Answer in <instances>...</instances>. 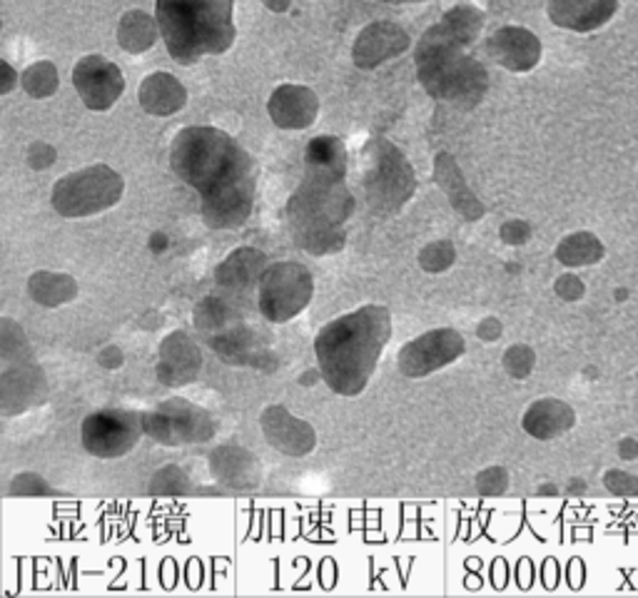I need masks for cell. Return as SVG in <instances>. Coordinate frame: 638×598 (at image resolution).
Masks as SVG:
<instances>
[{"instance_id": "obj_8", "label": "cell", "mask_w": 638, "mask_h": 598, "mask_svg": "<svg viewBox=\"0 0 638 598\" xmlns=\"http://www.w3.org/2000/svg\"><path fill=\"white\" fill-rule=\"evenodd\" d=\"M314 297V280L300 262L269 265L257 290V312L267 323L285 325L302 315Z\"/></svg>"}, {"instance_id": "obj_26", "label": "cell", "mask_w": 638, "mask_h": 598, "mask_svg": "<svg viewBox=\"0 0 638 598\" xmlns=\"http://www.w3.org/2000/svg\"><path fill=\"white\" fill-rule=\"evenodd\" d=\"M210 471L220 484L247 489L259 481V467L253 454L240 446H218L210 454Z\"/></svg>"}, {"instance_id": "obj_38", "label": "cell", "mask_w": 638, "mask_h": 598, "mask_svg": "<svg viewBox=\"0 0 638 598\" xmlns=\"http://www.w3.org/2000/svg\"><path fill=\"white\" fill-rule=\"evenodd\" d=\"M509 489V471L501 467H489L476 474V491L482 496H501Z\"/></svg>"}, {"instance_id": "obj_4", "label": "cell", "mask_w": 638, "mask_h": 598, "mask_svg": "<svg viewBox=\"0 0 638 598\" xmlns=\"http://www.w3.org/2000/svg\"><path fill=\"white\" fill-rule=\"evenodd\" d=\"M235 0H158V28L170 58L193 66L205 56H222L235 43Z\"/></svg>"}, {"instance_id": "obj_6", "label": "cell", "mask_w": 638, "mask_h": 598, "mask_svg": "<svg viewBox=\"0 0 638 598\" xmlns=\"http://www.w3.org/2000/svg\"><path fill=\"white\" fill-rule=\"evenodd\" d=\"M362 187L367 210L376 220H390L399 215L417 192L415 169L409 160L394 148L390 140L374 138L367 142L362 153Z\"/></svg>"}, {"instance_id": "obj_17", "label": "cell", "mask_w": 638, "mask_h": 598, "mask_svg": "<svg viewBox=\"0 0 638 598\" xmlns=\"http://www.w3.org/2000/svg\"><path fill=\"white\" fill-rule=\"evenodd\" d=\"M202 372V352L200 344L195 339L183 332V329H175L170 332L163 342H160L158 350V364L155 374L158 382L165 384V387H187L193 384Z\"/></svg>"}, {"instance_id": "obj_46", "label": "cell", "mask_w": 638, "mask_h": 598, "mask_svg": "<svg viewBox=\"0 0 638 598\" xmlns=\"http://www.w3.org/2000/svg\"><path fill=\"white\" fill-rule=\"evenodd\" d=\"M317 374H320V370H317V372H308V374H304V377H302V384H312V382H314L312 377H317Z\"/></svg>"}, {"instance_id": "obj_15", "label": "cell", "mask_w": 638, "mask_h": 598, "mask_svg": "<svg viewBox=\"0 0 638 598\" xmlns=\"http://www.w3.org/2000/svg\"><path fill=\"white\" fill-rule=\"evenodd\" d=\"M48 401V379L38 362L11 364L0 372V417L11 419Z\"/></svg>"}, {"instance_id": "obj_24", "label": "cell", "mask_w": 638, "mask_h": 598, "mask_svg": "<svg viewBox=\"0 0 638 598\" xmlns=\"http://www.w3.org/2000/svg\"><path fill=\"white\" fill-rule=\"evenodd\" d=\"M434 183L442 187L446 192L449 202H452V208L460 212V215L466 222H476L484 218V204L479 202V198L469 190V185H466L462 169L456 167L454 157L449 153H439L434 157Z\"/></svg>"}, {"instance_id": "obj_11", "label": "cell", "mask_w": 638, "mask_h": 598, "mask_svg": "<svg viewBox=\"0 0 638 598\" xmlns=\"http://www.w3.org/2000/svg\"><path fill=\"white\" fill-rule=\"evenodd\" d=\"M466 352V339L462 332L452 327L429 329L407 342L399 350L397 370L407 379H425L429 374L449 367L456 360H462Z\"/></svg>"}, {"instance_id": "obj_41", "label": "cell", "mask_w": 638, "mask_h": 598, "mask_svg": "<svg viewBox=\"0 0 638 598\" xmlns=\"http://www.w3.org/2000/svg\"><path fill=\"white\" fill-rule=\"evenodd\" d=\"M581 292H583L581 282L577 280V277H571V274H564V277H559V282H556V294H559V297H564L566 302L579 300Z\"/></svg>"}, {"instance_id": "obj_19", "label": "cell", "mask_w": 638, "mask_h": 598, "mask_svg": "<svg viewBox=\"0 0 638 598\" xmlns=\"http://www.w3.org/2000/svg\"><path fill=\"white\" fill-rule=\"evenodd\" d=\"M247 319L242 315L237 302H232L222 294H210V297L200 300L193 309V327L200 335L205 344H214L220 339L237 332L240 327H245Z\"/></svg>"}, {"instance_id": "obj_16", "label": "cell", "mask_w": 638, "mask_h": 598, "mask_svg": "<svg viewBox=\"0 0 638 598\" xmlns=\"http://www.w3.org/2000/svg\"><path fill=\"white\" fill-rule=\"evenodd\" d=\"M259 430H263L267 444L285 457H308L317 446V432L308 419L294 417L282 404H269L259 414Z\"/></svg>"}, {"instance_id": "obj_25", "label": "cell", "mask_w": 638, "mask_h": 598, "mask_svg": "<svg viewBox=\"0 0 638 598\" xmlns=\"http://www.w3.org/2000/svg\"><path fill=\"white\" fill-rule=\"evenodd\" d=\"M138 101H140V108L146 113L158 115V118H165V115H173L185 108L187 91L175 75L152 73L142 80V85L138 91Z\"/></svg>"}, {"instance_id": "obj_12", "label": "cell", "mask_w": 638, "mask_h": 598, "mask_svg": "<svg viewBox=\"0 0 638 598\" xmlns=\"http://www.w3.org/2000/svg\"><path fill=\"white\" fill-rule=\"evenodd\" d=\"M267 267V257L257 247L232 249L214 270V290L237 305H245L250 300L257 302V290Z\"/></svg>"}, {"instance_id": "obj_40", "label": "cell", "mask_w": 638, "mask_h": 598, "mask_svg": "<svg viewBox=\"0 0 638 598\" xmlns=\"http://www.w3.org/2000/svg\"><path fill=\"white\" fill-rule=\"evenodd\" d=\"M56 163V150L50 145H45V142H35L28 150V165L33 169H45Z\"/></svg>"}, {"instance_id": "obj_32", "label": "cell", "mask_w": 638, "mask_h": 598, "mask_svg": "<svg viewBox=\"0 0 638 598\" xmlns=\"http://www.w3.org/2000/svg\"><path fill=\"white\" fill-rule=\"evenodd\" d=\"M118 40L128 52H146L155 43V25H152L146 13L125 15L118 31Z\"/></svg>"}, {"instance_id": "obj_36", "label": "cell", "mask_w": 638, "mask_h": 598, "mask_svg": "<svg viewBox=\"0 0 638 598\" xmlns=\"http://www.w3.org/2000/svg\"><path fill=\"white\" fill-rule=\"evenodd\" d=\"M536 354L532 347L514 344L504 352V370L511 379H526L534 372Z\"/></svg>"}, {"instance_id": "obj_45", "label": "cell", "mask_w": 638, "mask_h": 598, "mask_svg": "<svg viewBox=\"0 0 638 598\" xmlns=\"http://www.w3.org/2000/svg\"><path fill=\"white\" fill-rule=\"evenodd\" d=\"M265 3L272 8V11H287V5H290V0H265Z\"/></svg>"}, {"instance_id": "obj_39", "label": "cell", "mask_w": 638, "mask_h": 598, "mask_svg": "<svg viewBox=\"0 0 638 598\" xmlns=\"http://www.w3.org/2000/svg\"><path fill=\"white\" fill-rule=\"evenodd\" d=\"M499 237L504 239L507 245H524L529 237H532V230H529L526 222H521V220H509L501 225L499 230Z\"/></svg>"}, {"instance_id": "obj_44", "label": "cell", "mask_w": 638, "mask_h": 598, "mask_svg": "<svg viewBox=\"0 0 638 598\" xmlns=\"http://www.w3.org/2000/svg\"><path fill=\"white\" fill-rule=\"evenodd\" d=\"M3 70H5V83H3V87H0V91L11 93L13 85H15V73H13V68L8 66V62H3Z\"/></svg>"}, {"instance_id": "obj_31", "label": "cell", "mask_w": 638, "mask_h": 598, "mask_svg": "<svg viewBox=\"0 0 638 598\" xmlns=\"http://www.w3.org/2000/svg\"><path fill=\"white\" fill-rule=\"evenodd\" d=\"M0 362H3V367L35 362L31 339L25 337L23 327L13 323L11 317L0 319Z\"/></svg>"}, {"instance_id": "obj_9", "label": "cell", "mask_w": 638, "mask_h": 598, "mask_svg": "<svg viewBox=\"0 0 638 598\" xmlns=\"http://www.w3.org/2000/svg\"><path fill=\"white\" fill-rule=\"evenodd\" d=\"M146 436L160 446H193L208 444L218 434L208 409L187 399H165L158 407L142 412Z\"/></svg>"}, {"instance_id": "obj_35", "label": "cell", "mask_w": 638, "mask_h": 598, "mask_svg": "<svg viewBox=\"0 0 638 598\" xmlns=\"http://www.w3.org/2000/svg\"><path fill=\"white\" fill-rule=\"evenodd\" d=\"M190 479L179 467H163L155 471V477L150 481V494L155 496H177V494H187L190 491Z\"/></svg>"}, {"instance_id": "obj_14", "label": "cell", "mask_w": 638, "mask_h": 598, "mask_svg": "<svg viewBox=\"0 0 638 598\" xmlns=\"http://www.w3.org/2000/svg\"><path fill=\"white\" fill-rule=\"evenodd\" d=\"M255 175L242 177L237 183H230L200 195V215L205 225L212 230H237L245 225L255 208Z\"/></svg>"}, {"instance_id": "obj_28", "label": "cell", "mask_w": 638, "mask_h": 598, "mask_svg": "<svg viewBox=\"0 0 638 598\" xmlns=\"http://www.w3.org/2000/svg\"><path fill=\"white\" fill-rule=\"evenodd\" d=\"M304 175L310 177H332L345 180L347 177V148L335 136L312 138L304 150Z\"/></svg>"}, {"instance_id": "obj_29", "label": "cell", "mask_w": 638, "mask_h": 598, "mask_svg": "<svg viewBox=\"0 0 638 598\" xmlns=\"http://www.w3.org/2000/svg\"><path fill=\"white\" fill-rule=\"evenodd\" d=\"M78 280L68 272H53V270H38L31 274L28 280V294L35 305L56 309L66 307L78 297Z\"/></svg>"}, {"instance_id": "obj_22", "label": "cell", "mask_w": 638, "mask_h": 598, "mask_svg": "<svg viewBox=\"0 0 638 598\" xmlns=\"http://www.w3.org/2000/svg\"><path fill=\"white\" fill-rule=\"evenodd\" d=\"M618 0H549V15L559 28L589 33L611 21Z\"/></svg>"}, {"instance_id": "obj_5", "label": "cell", "mask_w": 638, "mask_h": 598, "mask_svg": "<svg viewBox=\"0 0 638 598\" xmlns=\"http://www.w3.org/2000/svg\"><path fill=\"white\" fill-rule=\"evenodd\" d=\"M173 173L200 195L253 175V160L228 132L208 125L179 130L170 148Z\"/></svg>"}, {"instance_id": "obj_47", "label": "cell", "mask_w": 638, "mask_h": 598, "mask_svg": "<svg viewBox=\"0 0 638 598\" xmlns=\"http://www.w3.org/2000/svg\"><path fill=\"white\" fill-rule=\"evenodd\" d=\"M382 3H409V0H382Z\"/></svg>"}, {"instance_id": "obj_21", "label": "cell", "mask_w": 638, "mask_h": 598, "mask_svg": "<svg viewBox=\"0 0 638 598\" xmlns=\"http://www.w3.org/2000/svg\"><path fill=\"white\" fill-rule=\"evenodd\" d=\"M409 38L407 33L399 31L392 23H374L357 38L355 46V62L359 68L372 70L382 66L384 60H390L399 52L407 50Z\"/></svg>"}, {"instance_id": "obj_3", "label": "cell", "mask_w": 638, "mask_h": 598, "mask_svg": "<svg viewBox=\"0 0 638 598\" xmlns=\"http://www.w3.org/2000/svg\"><path fill=\"white\" fill-rule=\"evenodd\" d=\"M357 208L345 180L304 175L287 202L294 245L314 257L337 255L347 245V220Z\"/></svg>"}, {"instance_id": "obj_1", "label": "cell", "mask_w": 638, "mask_h": 598, "mask_svg": "<svg viewBox=\"0 0 638 598\" xmlns=\"http://www.w3.org/2000/svg\"><path fill=\"white\" fill-rule=\"evenodd\" d=\"M482 31V13L462 5L431 25L417 46V75L434 101L452 103L456 108H474L487 93L489 75L469 46Z\"/></svg>"}, {"instance_id": "obj_43", "label": "cell", "mask_w": 638, "mask_h": 598, "mask_svg": "<svg viewBox=\"0 0 638 598\" xmlns=\"http://www.w3.org/2000/svg\"><path fill=\"white\" fill-rule=\"evenodd\" d=\"M476 337H479L482 342H497V339L501 337V323L494 317L482 319L479 327H476Z\"/></svg>"}, {"instance_id": "obj_2", "label": "cell", "mask_w": 638, "mask_h": 598, "mask_svg": "<svg viewBox=\"0 0 638 598\" xmlns=\"http://www.w3.org/2000/svg\"><path fill=\"white\" fill-rule=\"evenodd\" d=\"M392 339V315L382 305H364L332 319L314 337V356L327 387L339 397H359L370 384Z\"/></svg>"}, {"instance_id": "obj_42", "label": "cell", "mask_w": 638, "mask_h": 598, "mask_svg": "<svg viewBox=\"0 0 638 598\" xmlns=\"http://www.w3.org/2000/svg\"><path fill=\"white\" fill-rule=\"evenodd\" d=\"M123 362H125V356L120 352V347H105V350H101V354H97V364H101L103 370H120L123 367Z\"/></svg>"}, {"instance_id": "obj_13", "label": "cell", "mask_w": 638, "mask_h": 598, "mask_svg": "<svg viewBox=\"0 0 638 598\" xmlns=\"http://www.w3.org/2000/svg\"><path fill=\"white\" fill-rule=\"evenodd\" d=\"M73 85L85 103V108L95 113L111 110L125 93V78L120 68L103 56H88L78 60L73 68Z\"/></svg>"}, {"instance_id": "obj_30", "label": "cell", "mask_w": 638, "mask_h": 598, "mask_svg": "<svg viewBox=\"0 0 638 598\" xmlns=\"http://www.w3.org/2000/svg\"><path fill=\"white\" fill-rule=\"evenodd\" d=\"M601 255H604V247L591 232H577V235L564 237L561 245L556 247V260L566 267L594 265L601 260Z\"/></svg>"}, {"instance_id": "obj_23", "label": "cell", "mask_w": 638, "mask_h": 598, "mask_svg": "<svg viewBox=\"0 0 638 598\" xmlns=\"http://www.w3.org/2000/svg\"><path fill=\"white\" fill-rule=\"evenodd\" d=\"M491 58L514 73L532 70L542 58V46L532 33L519 28H504L491 35L489 40Z\"/></svg>"}, {"instance_id": "obj_18", "label": "cell", "mask_w": 638, "mask_h": 598, "mask_svg": "<svg viewBox=\"0 0 638 598\" xmlns=\"http://www.w3.org/2000/svg\"><path fill=\"white\" fill-rule=\"evenodd\" d=\"M210 350L230 367H250L263 372H275L280 367V356L269 350V344L250 325L210 344Z\"/></svg>"}, {"instance_id": "obj_27", "label": "cell", "mask_w": 638, "mask_h": 598, "mask_svg": "<svg viewBox=\"0 0 638 598\" xmlns=\"http://www.w3.org/2000/svg\"><path fill=\"white\" fill-rule=\"evenodd\" d=\"M524 432L532 434L538 442H549L561 436L564 432H569L573 426V409L569 404H564L559 399H538L532 407L526 409L524 419Z\"/></svg>"}, {"instance_id": "obj_10", "label": "cell", "mask_w": 638, "mask_h": 598, "mask_svg": "<svg viewBox=\"0 0 638 598\" xmlns=\"http://www.w3.org/2000/svg\"><path fill=\"white\" fill-rule=\"evenodd\" d=\"M142 436H146L142 414L132 409H97L80 426V442L90 457L97 459L125 457L140 444Z\"/></svg>"}, {"instance_id": "obj_7", "label": "cell", "mask_w": 638, "mask_h": 598, "mask_svg": "<svg viewBox=\"0 0 638 598\" xmlns=\"http://www.w3.org/2000/svg\"><path fill=\"white\" fill-rule=\"evenodd\" d=\"M125 195V180L107 165H90L53 185V210L66 220H83L115 208Z\"/></svg>"}, {"instance_id": "obj_33", "label": "cell", "mask_w": 638, "mask_h": 598, "mask_svg": "<svg viewBox=\"0 0 638 598\" xmlns=\"http://www.w3.org/2000/svg\"><path fill=\"white\" fill-rule=\"evenodd\" d=\"M21 83L25 87V93L43 101V97H50L58 91V70L48 60L33 62V66L23 73Z\"/></svg>"}, {"instance_id": "obj_37", "label": "cell", "mask_w": 638, "mask_h": 598, "mask_svg": "<svg viewBox=\"0 0 638 598\" xmlns=\"http://www.w3.org/2000/svg\"><path fill=\"white\" fill-rule=\"evenodd\" d=\"M8 494L23 496V499H35V496H53L56 494V489H53L40 474H35V471H23V474H18L11 481Z\"/></svg>"}, {"instance_id": "obj_34", "label": "cell", "mask_w": 638, "mask_h": 598, "mask_svg": "<svg viewBox=\"0 0 638 598\" xmlns=\"http://www.w3.org/2000/svg\"><path fill=\"white\" fill-rule=\"evenodd\" d=\"M419 267L429 274H442L456 262V247L452 239H434L419 249Z\"/></svg>"}, {"instance_id": "obj_20", "label": "cell", "mask_w": 638, "mask_h": 598, "mask_svg": "<svg viewBox=\"0 0 638 598\" xmlns=\"http://www.w3.org/2000/svg\"><path fill=\"white\" fill-rule=\"evenodd\" d=\"M269 118L277 128L304 130L310 128L320 113V101L310 87L304 85H282L269 97Z\"/></svg>"}]
</instances>
